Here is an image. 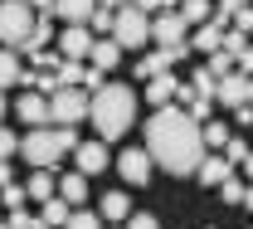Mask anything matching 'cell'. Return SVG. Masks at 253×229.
<instances>
[{
    "instance_id": "cb8c5ba5",
    "label": "cell",
    "mask_w": 253,
    "mask_h": 229,
    "mask_svg": "<svg viewBox=\"0 0 253 229\" xmlns=\"http://www.w3.org/2000/svg\"><path fill=\"white\" fill-rule=\"evenodd\" d=\"M68 215H73V210H68V200H44V225H54V229H63L68 225Z\"/></svg>"
},
{
    "instance_id": "7402d4cb",
    "label": "cell",
    "mask_w": 253,
    "mask_h": 229,
    "mask_svg": "<svg viewBox=\"0 0 253 229\" xmlns=\"http://www.w3.org/2000/svg\"><path fill=\"white\" fill-rule=\"evenodd\" d=\"M20 73H25V68H20V59H15V49H5V44H0V88L20 83Z\"/></svg>"
},
{
    "instance_id": "836d02e7",
    "label": "cell",
    "mask_w": 253,
    "mask_h": 229,
    "mask_svg": "<svg viewBox=\"0 0 253 229\" xmlns=\"http://www.w3.org/2000/svg\"><path fill=\"white\" fill-rule=\"evenodd\" d=\"M219 200H224V205H244V185H239V181L229 176V181L219 185Z\"/></svg>"
},
{
    "instance_id": "d590c367",
    "label": "cell",
    "mask_w": 253,
    "mask_h": 229,
    "mask_svg": "<svg viewBox=\"0 0 253 229\" xmlns=\"http://www.w3.org/2000/svg\"><path fill=\"white\" fill-rule=\"evenodd\" d=\"M229 64H234V54H224V49H214V54H210V73H214V78H224V73H229Z\"/></svg>"
},
{
    "instance_id": "8992f818",
    "label": "cell",
    "mask_w": 253,
    "mask_h": 229,
    "mask_svg": "<svg viewBox=\"0 0 253 229\" xmlns=\"http://www.w3.org/2000/svg\"><path fill=\"white\" fill-rule=\"evenodd\" d=\"M112 39H117L122 49H141V44L151 39V15L136 10V5H122V10H117V25H112Z\"/></svg>"
},
{
    "instance_id": "ba28073f",
    "label": "cell",
    "mask_w": 253,
    "mask_h": 229,
    "mask_svg": "<svg viewBox=\"0 0 253 229\" xmlns=\"http://www.w3.org/2000/svg\"><path fill=\"white\" fill-rule=\"evenodd\" d=\"M214 102H219V107H229V112H239V107L249 102V73L229 68V73L219 78V93H214Z\"/></svg>"
},
{
    "instance_id": "ab89813d",
    "label": "cell",
    "mask_w": 253,
    "mask_h": 229,
    "mask_svg": "<svg viewBox=\"0 0 253 229\" xmlns=\"http://www.w3.org/2000/svg\"><path fill=\"white\" fill-rule=\"evenodd\" d=\"M126 229H161L156 215H126Z\"/></svg>"
},
{
    "instance_id": "816d5d0a",
    "label": "cell",
    "mask_w": 253,
    "mask_h": 229,
    "mask_svg": "<svg viewBox=\"0 0 253 229\" xmlns=\"http://www.w3.org/2000/svg\"><path fill=\"white\" fill-rule=\"evenodd\" d=\"M0 229H15V225H10V220H0Z\"/></svg>"
},
{
    "instance_id": "e0dca14e",
    "label": "cell",
    "mask_w": 253,
    "mask_h": 229,
    "mask_svg": "<svg viewBox=\"0 0 253 229\" xmlns=\"http://www.w3.org/2000/svg\"><path fill=\"white\" fill-rule=\"evenodd\" d=\"M175 59H180L175 49H156V54H141V59H136V78H156V73H166V68L175 64Z\"/></svg>"
},
{
    "instance_id": "8fae6325",
    "label": "cell",
    "mask_w": 253,
    "mask_h": 229,
    "mask_svg": "<svg viewBox=\"0 0 253 229\" xmlns=\"http://www.w3.org/2000/svg\"><path fill=\"white\" fill-rule=\"evenodd\" d=\"M73 156H78V171H83V176H97V171L107 166V141H102V137H97V141H78Z\"/></svg>"
},
{
    "instance_id": "74e56055",
    "label": "cell",
    "mask_w": 253,
    "mask_h": 229,
    "mask_svg": "<svg viewBox=\"0 0 253 229\" xmlns=\"http://www.w3.org/2000/svg\"><path fill=\"white\" fill-rule=\"evenodd\" d=\"M210 112H214V98H195L190 102V117H195V122H205Z\"/></svg>"
},
{
    "instance_id": "f546056e",
    "label": "cell",
    "mask_w": 253,
    "mask_h": 229,
    "mask_svg": "<svg viewBox=\"0 0 253 229\" xmlns=\"http://www.w3.org/2000/svg\"><path fill=\"white\" fill-rule=\"evenodd\" d=\"M63 229H102V220H97L93 210H73V215H68V225Z\"/></svg>"
},
{
    "instance_id": "f6af8a7d",
    "label": "cell",
    "mask_w": 253,
    "mask_h": 229,
    "mask_svg": "<svg viewBox=\"0 0 253 229\" xmlns=\"http://www.w3.org/2000/svg\"><path fill=\"white\" fill-rule=\"evenodd\" d=\"M30 10H44V15H54V0H25Z\"/></svg>"
},
{
    "instance_id": "f1b7e54d",
    "label": "cell",
    "mask_w": 253,
    "mask_h": 229,
    "mask_svg": "<svg viewBox=\"0 0 253 229\" xmlns=\"http://www.w3.org/2000/svg\"><path fill=\"white\" fill-rule=\"evenodd\" d=\"M205 146H214V151H224V141H229V127H224V122H205Z\"/></svg>"
},
{
    "instance_id": "484cf974",
    "label": "cell",
    "mask_w": 253,
    "mask_h": 229,
    "mask_svg": "<svg viewBox=\"0 0 253 229\" xmlns=\"http://www.w3.org/2000/svg\"><path fill=\"white\" fill-rule=\"evenodd\" d=\"M180 15H185V25H205L210 20V0H180Z\"/></svg>"
},
{
    "instance_id": "7a4b0ae2",
    "label": "cell",
    "mask_w": 253,
    "mask_h": 229,
    "mask_svg": "<svg viewBox=\"0 0 253 229\" xmlns=\"http://www.w3.org/2000/svg\"><path fill=\"white\" fill-rule=\"evenodd\" d=\"M88 117H93V127H97L102 141H117L136 122V93L126 83H102L93 93V102H88Z\"/></svg>"
},
{
    "instance_id": "f5cc1de1",
    "label": "cell",
    "mask_w": 253,
    "mask_h": 229,
    "mask_svg": "<svg viewBox=\"0 0 253 229\" xmlns=\"http://www.w3.org/2000/svg\"><path fill=\"white\" fill-rule=\"evenodd\" d=\"M249 102H253V78H249Z\"/></svg>"
},
{
    "instance_id": "1f68e13d",
    "label": "cell",
    "mask_w": 253,
    "mask_h": 229,
    "mask_svg": "<svg viewBox=\"0 0 253 229\" xmlns=\"http://www.w3.org/2000/svg\"><path fill=\"white\" fill-rule=\"evenodd\" d=\"M88 25H93L97 34H107V30H112V25H117V15H112L107 5H97V10H93V20H88Z\"/></svg>"
},
{
    "instance_id": "4fadbf2b",
    "label": "cell",
    "mask_w": 253,
    "mask_h": 229,
    "mask_svg": "<svg viewBox=\"0 0 253 229\" xmlns=\"http://www.w3.org/2000/svg\"><path fill=\"white\" fill-rule=\"evenodd\" d=\"M25 195H30V200H39V205L59 195V185H54V171H49V166H34V176L25 181Z\"/></svg>"
},
{
    "instance_id": "f907efd6",
    "label": "cell",
    "mask_w": 253,
    "mask_h": 229,
    "mask_svg": "<svg viewBox=\"0 0 253 229\" xmlns=\"http://www.w3.org/2000/svg\"><path fill=\"white\" fill-rule=\"evenodd\" d=\"M0 117H5V88H0Z\"/></svg>"
},
{
    "instance_id": "4316f807",
    "label": "cell",
    "mask_w": 253,
    "mask_h": 229,
    "mask_svg": "<svg viewBox=\"0 0 253 229\" xmlns=\"http://www.w3.org/2000/svg\"><path fill=\"white\" fill-rule=\"evenodd\" d=\"M219 49H224V54H234V59H239V54L249 49V34H244V30H234V25H229V30H224V39H219Z\"/></svg>"
},
{
    "instance_id": "60d3db41",
    "label": "cell",
    "mask_w": 253,
    "mask_h": 229,
    "mask_svg": "<svg viewBox=\"0 0 253 229\" xmlns=\"http://www.w3.org/2000/svg\"><path fill=\"white\" fill-rule=\"evenodd\" d=\"M234 64H239V73H249V78H253V44L239 54V59H234Z\"/></svg>"
},
{
    "instance_id": "5bb4252c",
    "label": "cell",
    "mask_w": 253,
    "mask_h": 229,
    "mask_svg": "<svg viewBox=\"0 0 253 229\" xmlns=\"http://www.w3.org/2000/svg\"><path fill=\"white\" fill-rule=\"evenodd\" d=\"M175 88H180V78L156 73V78H146V102L151 107H166V102H175Z\"/></svg>"
},
{
    "instance_id": "681fc988",
    "label": "cell",
    "mask_w": 253,
    "mask_h": 229,
    "mask_svg": "<svg viewBox=\"0 0 253 229\" xmlns=\"http://www.w3.org/2000/svg\"><path fill=\"white\" fill-rule=\"evenodd\" d=\"M30 229H54V225H44V220H34V225H30Z\"/></svg>"
},
{
    "instance_id": "9c48e42d",
    "label": "cell",
    "mask_w": 253,
    "mask_h": 229,
    "mask_svg": "<svg viewBox=\"0 0 253 229\" xmlns=\"http://www.w3.org/2000/svg\"><path fill=\"white\" fill-rule=\"evenodd\" d=\"M151 151H141V146H136V151H122V161H117V171H122V181L126 185H146V181H151Z\"/></svg>"
},
{
    "instance_id": "ffe728a7",
    "label": "cell",
    "mask_w": 253,
    "mask_h": 229,
    "mask_svg": "<svg viewBox=\"0 0 253 229\" xmlns=\"http://www.w3.org/2000/svg\"><path fill=\"white\" fill-rule=\"evenodd\" d=\"M59 88H83V78H88V68H83V59H63L59 68Z\"/></svg>"
},
{
    "instance_id": "4dcf8cb0",
    "label": "cell",
    "mask_w": 253,
    "mask_h": 229,
    "mask_svg": "<svg viewBox=\"0 0 253 229\" xmlns=\"http://www.w3.org/2000/svg\"><path fill=\"white\" fill-rule=\"evenodd\" d=\"M249 151H253V146H249V141H239V137H229V141H224V156H229L234 166H244V156H249Z\"/></svg>"
},
{
    "instance_id": "d4e9b609",
    "label": "cell",
    "mask_w": 253,
    "mask_h": 229,
    "mask_svg": "<svg viewBox=\"0 0 253 229\" xmlns=\"http://www.w3.org/2000/svg\"><path fill=\"white\" fill-rule=\"evenodd\" d=\"M131 215V205H126L122 190H112V195H102V220H126Z\"/></svg>"
},
{
    "instance_id": "f35d334b",
    "label": "cell",
    "mask_w": 253,
    "mask_h": 229,
    "mask_svg": "<svg viewBox=\"0 0 253 229\" xmlns=\"http://www.w3.org/2000/svg\"><path fill=\"white\" fill-rule=\"evenodd\" d=\"M234 30L253 34V5H239V15H234Z\"/></svg>"
},
{
    "instance_id": "bcb514c9",
    "label": "cell",
    "mask_w": 253,
    "mask_h": 229,
    "mask_svg": "<svg viewBox=\"0 0 253 229\" xmlns=\"http://www.w3.org/2000/svg\"><path fill=\"white\" fill-rule=\"evenodd\" d=\"M244 171H249V181H253V151H249V156H244Z\"/></svg>"
},
{
    "instance_id": "ac0fdd59",
    "label": "cell",
    "mask_w": 253,
    "mask_h": 229,
    "mask_svg": "<svg viewBox=\"0 0 253 229\" xmlns=\"http://www.w3.org/2000/svg\"><path fill=\"white\" fill-rule=\"evenodd\" d=\"M229 171H234V161H229V156H224V151H219V156H205L195 176H200L205 185H224V181H229Z\"/></svg>"
},
{
    "instance_id": "6da1fadb",
    "label": "cell",
    "mask_w": 253,
    "mask_h": 229,
    "mask_svg": "<svg viewBox=\"0 0 253 229\" xmlns=\"http://www.w3.org/2000/svg\"><path fill=\"white\" fill-rule=\"evenodd\" d=\"M146 151L170 176H195L200 171V161H205V132L190 117V107L166 102V107L151 112V122H146Z\"/></svg>"
},
{
    "instance_id": "9a60e30c",
    "label": "cell",
    "mask_w": 253,
    "mask_h": 229,
    "mask_svg": "<svg viewBox=\"0 0 253 229\" xmlns=\"http://www.w3.org/2000/svg\"><path fill=\"white\" fill-rule=\"evenodd\" d=\"M20 122L49 127V98H44V93H25V98H20Z\"/></svg>"
},
{
    "instance_id": "d6986e66",
    "label": "cell",
    "mask_w": 253,
    "mask_h": 229,
    "mask_svg": "<svg viewBox=\"0 0 253 229\" xmlns=\"http://www.w3.org/2000/svg\"><path fill=\"white\" fill-rule=\"evenodd\" d=\"M59 195L68 200V205H78V200H88V176H83V171H73V176H63V181H59Z\"/></svg>"
},
{
    "instance_id": "30bf717a",
    "label": "cell",
    "mask_w": 253,
    "mask_h": 229,
    "mask_svg": "<svg viewBox=\"0 0 253 229\" xmlns=\"http://www.w3.org/2000/svg\"><path fill=\"white\" fill-rule=\"evenodd\" d=\"M59 54H63V59H88V54H93V34H88V25H63Z\"/></svg>"
},
{
    "instance_id": "db71d44e",
    "label": "cell",
    "mask_w": 253,
    "mask_h": 229,
    "mask_svg": "<svg viewBox=\"0 0 253 229\" xmlns=\"http://www.w3.org/2000/svg\"><path fill=\"white\" fill-rule=\"evenodd\" d=\"M166 5H180V0H166Z\"/></svg>"
},
{
    "instance_id": "83f0119b",
    "label": "cell",
    "mask_w": 253,
    "mask_h": 229,
    "mask_svg": "<svg viewBox=\"0 0 253 229\" xmlns=\"http://www.w3.org/2000/svg\"><path fill=\"white\" fill-rule=\"evenodd\" d=\"M190 88H195V93H200V98H214V93H219V78H214V73H210V68H200V73H195V78H190Z\"/></svg>"
},
{
    "instance_id": "c3c4849f",
    "label": "cell",
    "mask_w": 253,
    "mask_h": 229,
    "mask_svg": "<svg viewBox=\"0 0 253 229\" xmlns=\"http://www.w3.org/2000/svg\"><path fill=\"white\" fill-rule=\"evenodd\" d=\"M97 5H131V0H97Z\"/></svg>"
},
{
    "instance_id": "d6a6232c",
    "label": "cell",
    "mask_w": 253,
    "mask_h": 229,
    "mask_svg": "<svg viewBox=\"0 0 253 229\" xmlns=\"http://www.w3.org/2000/svg\"><path fill=\"white\" fill-rule=\"evenodd\" d=\"M25 185H15V181H10V185H5V190H0V205H10V210H20V205H25Z\"/></svg>"
},
{
    "instance_id": "7c38bea8",
    "label": "cell",
    "mask_w": 253,
    "mask_h": 229,
    "mask_svg": "<svg viewBox=\"0 0 253 229\" xmlns=\"http://www.w3.org/2000/svg\"><path fill=\"white\" fill-rule=\"evenodd\" d=\"M97 10V0H54V20L63 25H88Z\"/></svg>"
},
{
    "instance_id": "44dd1931",
    "label": "cell",
    "mask_w": 253,
    "mask_h": 229,
    "mask_svg": "<svg viewBox=\"0 0 253 229\" xmlns=\"http://www.w3.org/2000/svg\"><path fill=\"white\" fill-rule=\"evenodd\" d=\"M219 39H224V30H219V25H214V20H205L200 30L190 34V44H195V49H210V54L219 49Z\"/></svg>"
},
{
    "instance_id": "7dc6e473",
    "label": "cell",
    "mask_w": 253,
    "mask_h": 229,
    "mask_svg": "<svg viewBox=\"0 0 253 229\" xmlns=\"http://www.w3.org/2000/svg\"><path fill=\"white\" fill-rule=\"evenodd\" d=\"M244 205H249V210H253V185H249V190H244Z\"/></svg>"
},
{
    "instance_id": "5b68a950",
    "label": "cell",
    "mask_w": 253,
    "mask_h": 229,
    "mask_svg": "<svg viewBox=\"0 0 253 229\" xmlns=\"http://www.w3.org/2000/svg\"><path fill=\"white\" fill-rule=\"evenodd\" d=\"M151 39H156L161 49H175L180 59L190 54V25L180 10H161L156 20H151Z\"/></svg>"
},
{
    "instance_id": "277c9868",
    "label": "cell",
    "mask_w": 253,
    "mask_h": 229,
    "mask_svg": "<svg viewBox=\"0 0 253 229\" xmlns=\"http://www.w3.org/2000/svg\"><path fill=\"white\" fill-rule=\"evenodd\" d=\"M34 10L25 5V0H0V44L5 49H25L34 34Z\"/></svg>"
},
{
    "instance_id": "603a6c76",
    "label": "cell",
    "mask_w": 253,
    "mask_h": 229,
    "mask_svg": "<svg viewBox=\"0 0 253 229\" xmlns=\"http://www.w3.org/2000/svg\"><path fill=\"white\" fill-rule=\"evenodd\" d=\"M54 15H44L39 25H34V34H30V44H25V54H39V49H49V39H54V25H49Z\"/></svg>"
},
{
    "instance_id": "ee69618b",
    "label": "cell",
    "mask_w": 253,
    "mask_h": 229,
    "mask_svg": "<svg viewBox=\"0 0 253 229\" xmlns=\"http://www.w3.org/2000/svg\"><path fill=\"white\" fill-rule=\"evenodd\" d=\"M131 5H136V10H146V15H151V10H161V5H166V0H131Z\"/></svg>"
},
{
    "instance_id": "e575fe53",
    "label": "cell",
    "mask_w": 253,
    "mask_h": 229,
    "mask_svg": "<svg viewBox=\"0 0 253 229\" xmlns=\"http://www.w3.org/2000/svg\"><path fill=\"white\" fill-rule=\"evenodd\" d=\"M15 151H20V137H15L10 127H0V161H10Z\"/></svg>"
},
{
    "instance_id": "7bdbcfd3",
    "label": "cell",
    "mask_w": 253,
    "mask_h": 229,
    "mask_svg": "<svg viewBox=\"0 0 253 229\" xmlns=\"http://www.w3.org/2000/svg\"><path fill=\"white\" fill-rule=\"evenodd\" d=\"M10 181H15V166H10V161H0V190H5Z\"/></svg>"
},
{
    "instance_id": "2e32d148",
    "label": "cell",
    "mask_w": 253,
    "mask_h": 229,
    "mask_svg": "<svg viewBox=\"0 0 253 229\" xmlns=\"http://www.w3.org/2000/svg\"><path fill=\"white\" fill-rule=\"evenodd\" d=\"M88 59H93V68L112 73V68L122 64V44H117V39H93V54H88Z\"/></svg>"
},
{
    "instance_id": "b9f144b4",
    "label": "cell",
    "mask_w": 253,
    "mask_h": 229,
    "mask_svg": "<svg viewBox=\"0 0 253 229\" xmlns=\"http://www.w3.org/2000/svg\"><path fill=\"white\" fill-rule=\"evenodd\" d=\"M10 225H15V229H30L34 220H30V215H25V205H20V210H10Z\"/></svg>"
},
{
    "instance_id": "52a82bcc",
    "label": "cell",
    "mask_w": 253,
    "mask_h": 229,
    "mask_svg": "<svg viewBox=\"0 0 253 229\" xmlns=\"http://www.w3.org/2000/svg\"><path fill=\"white\" fill-rule=\"evenodd\" d=\"M88 93L83 88H59L54 98H49V122H63V127H73V122H83L88 117Z\"/></svg>"
},
{
    "instance_id": "8d00e7d4",
    "label": "cell",
    "mask_w": 253,
    "mask_h": 229,
    "mask_svg": "<svg viewBox=\"0 0 253 229\" xmlns=\"http://www.w3.org/2000/svg\"><path fill=\"white\" fill-rule=\"evenodd\" d=\"M59 64H63V54H54V49H39V54H34V68H49V73H54Z\"/></svg>"
},
{
    "instance_id": "3957f363",
    "label": "cell",
    "mask_w": 253,
    "mask_h": 229,
    "mask_svg": "<svg viewBox=\"0 0 253 229\" xmlns=\"http://www.w3.org/2000/svg\"><path fill=\"white\" fill-rule=\"evenodd\" d=\"M20 151H25V161L30 166H54L68 156V151H78V137H73V127H34L25 141H20Z\"/></svg>"
}]
</instances>
